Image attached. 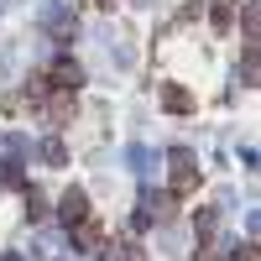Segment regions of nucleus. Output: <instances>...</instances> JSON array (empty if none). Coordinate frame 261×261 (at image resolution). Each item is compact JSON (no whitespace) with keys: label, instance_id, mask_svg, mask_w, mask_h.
<instances>
[{"label":"nucleus","instance_id":"f257e3e1","mask_svg":"<svg viewBox=\"0 0 261 261\" xmlns=\"http://www.w3.org/2000/svg\"><path fill=\"white\" fill-rule=\"evenodd\" d=\"M199 188V162L188 157V151H172V199H188V193Z\"/></svg>","mask_w":261,"mask_h":261},{"label":"nucleus","instance_id":"f03ea898","mask_svg":"<svg viewBox=\"0 0 261 261\" xmlns=\"http://www.w3.org/2000/svg\"><path fill=\"white\" fill-rule=\"evenodd\" d=\"M68 235H73V246H79V251H99V246H105V225L94 220V209L84 214L79 225H68Z\"/></svg>","mask_w":261,"mask_h":261},{"label":"nucleus","instance_id":"7ed1b4c3","mask_svg":"<svg viewBox=\"0 0 261 261\" xmlns=\"http://www.w3.org/2000/svg\"><path fill=\"white\" fill-rule=\"evenodd\" d=\"M84 214H89V193H84V188H68V193H63V225H79Z\"/></svg>","mask_w":261,"mask_h":261},{"label":"nucleus","instance_id":"20e7f679","mask_svg":"<svg viewBox=\"0 0 261 261\" xmlns=\"http://www.w3.org/2000/svg\"><path fill=\"white\" fill-rule=\"evenodd\" d=\"M162 110H172V115L193 110V94H188V89H178V84H167V89H162Z\"/></svg>","mask_w":261,"mask_h":261},{"label":"nucleus","instance_id":"39448f33","mask_svg":"<svg viewBox=\"0 0 261 261\" xmlns=\"http://www.w3.org/2000/svg\"><path fill=\"white\" fill-rule=\"evenodd\" d=\"M110 261H146V256H141V246H115Z\"/></svg>","mask_w":261,"mask_h":261},{"label":"nucleus","instance_id":"423d86ee","mask_svg":"<svg viewBox=\"0 0 261 261\" xmlns=\"http://www.w3.org/2000/svg\"><path fill=\"white\" fill-rule=\"evenodd\" d=\"M230 261H256V246H241V251H235Z\"/></svg>","mask_w":261,"mask_h":261}]
</instances>
